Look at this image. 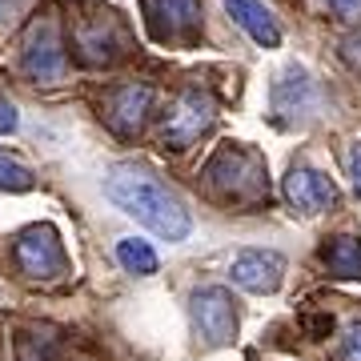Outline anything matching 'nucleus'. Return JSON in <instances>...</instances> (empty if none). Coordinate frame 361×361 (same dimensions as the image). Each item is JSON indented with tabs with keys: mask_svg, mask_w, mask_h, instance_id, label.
<instances>
[{
	"mask_svg": "<svg viewBox=\"0 0 361 361\" xmlns=\"http://www.w3.org/2000/svg\"><path fill=\"white\" fill-rule=\"evenodd\" d=\"M325 8H329L337 20H357L361 16V0H325Z\"/></svg>",
	"mask_w": 361,
	"mask_h": 361,
	"instance_id": "aec40b11",
	"label": "nucleus"
},
{
	"mask_svg": "<svg viewBox=\"0 0 361 361\" xmlns=\"http://www.w3.org/2000/svg\"><path fill=\"white\" fill-rule=\"evenodd\" d=\"M116 261H121V269L133 273V277H153L157 273V253L149 241H137V237H125V241H116Z\"/></svg>",
	"mask_w": 361,
	"mask_h": 361,
	"instance_id": "2eb2a0df",
	"label": "nucleus"
},
{
	"mask_svg": "<svg viewBox=\"0 0 361 361\" xmlns=\"http://www.w3.org/2000/svg\"><path fill=\"white\" fill-rule=\"evenodd\" d=\"M104 197L113 201L121 213H129L137 225H145L149 233H157L161 241H185L193 233V217L169 193L165 185H157L149 173H141L137 165H116L104 177Z\"/></svg>",
	"mask_w": 361,
	"mask_h": 361,
	"instance_id": "f257e3e1",
	"label": "nucleus"
},
{
	"mask_svg": "<svg viewBox=\"0 0 361 361\" xmlns=\"http://www.w3.org/2000/svg\"><path fill=\"white\" fill-rule=\"evenodd\" d=\"M285 201H289V209L301 213V217H317V213H325V209L337 201V189H334V180L322 177L317 169L293 165L289 177H285Z\"/></svg>",
	"mask_w": 361,
	"mask_h": 361,
	"instance_id": "9b49d317",
	"label": "nucleus"
},
{
	"mask_svg": "<svg viewBox=\"0 0 361 361\" xmlns=\"http://www.w3.org/2000/svg\"><path fill=\"white\" fill-rule=\"evenodd\" d=\"M213 121H217V101L201 89H189L180 92L173 101V109H169L161 141H165V149H189L193 141H201L213 129Z\"/></svg>",
	"mask_w": 361,
	"mask_h": 361,
	"instance_id": "6e6552de",
	"label": "nucleus"
},
{
	"mask_svg": "<svg viewBox=\"0 0 361 361\" xmlns=\"http://www.w3.org/2000/svg\"><path fill=\"white\" fill-rule=\"evenodd\" d=\"M56 345H61V337L52 329H25L16 337V361H52Z\"/></svg>",
	"mask_w": 361,
	"mask_h": 361,
	"instance_id": "dca6fc26",
	"label": "nucleus"
},
{
	"mask_svg": "<svg viewBox=\"0 0 361 361\" xmlns=\"http://www.w3.org/2000/svg\"><path fill=\"white\" fill-rule=\"evenodd\" d=\"M209 193L221 197L225 205L237 209H261L269 205V173H265V157L249 145H221L217 153L201 169Z\"/></svg>",
	"mask_w": 361,
	"mask_h": 361,
	"instance_id": "f03ea898",
	"label": "nucleus"
},
{
	"mask_svg": "<svg viewBox=\"0 0 361 361\" xmlns=\"http://www.w3.org/2000/svg\"><path fill=\"white\" fill-rule=\"evenodd\" d=\"M189 322L205 349H225L233 345L241 317H237V301L225 285H205L189 297Z\"/></svg>",
	"mask_w": 361,
	"mask_h": 361,
	"instance_id": "7ed1b4c3",
	"label": "nucleus"
},
{
	"mask_svg": "<svg viewBox=\"0 0 361 361\" xmlns=\"http://www.w3.org/2000/svg\"><path fill=\"white\" fill-rule=\"evenodd\" d=\"M322 261L334 277H361V241L357 237H329L322 245Z\"/></svg>",
	"mask_w": 361,
	"mask_h": 361,
	"instance_id": "4468645a",
	"label": "nucleus"
},
{
	"mask_svg": "<svg viewBox=\"0 0 361 361\" xmlns=\"http://www.w3.org/2000/svg\"><path fill=\"white\" fill-rule=\"evenodd\" d=\"M322 104V92H317V80L305 73L301 65H289L281 77L273 80L269 89V109H273V121L293 129V125H305Z\"/></svg>",
	"mask_w": 361,
	"mask_h": 361,
	"instance_id": "1a4fd4ad",
	"label": "nucleus"
},
{
	"mask_svg": "<svg viewBox=\"0 0 361 361\" xmlns=\"http://www.w3.org/2000/svg\"><path fill=\"white\" fill-rule=\"evenodd\" d=\"M145 28L157 44H197L201 0H141Z\"/></svg>",
	"mask_w": 361,
	"mask_h": 361,
	"instance_id": "0eeeda50",
	"label": "nucleus"
},
{
	"mask_svg": "<svg viewBox=\"0 0 361 361\" xmlns=\"http://www.w3.org/2000/svg\"><path fill=\"white\" fill-rule=\"evenodd\" d=\"M32 185L37 177L25 161H16L13 153H0V193H28Z\"/></svg>",
	"mask_w": 361,
	"mask_h": 361,
	"instance_id": "f3484780",
	"label": "nucleus"
},
{
	"mask_svg": "<svg viewBox=\"0 0 361 361\" xmlns=\"http://www.w3.org/2000/svg\"><path fill=\"white\" fill-rule=\"evenodd\" d=\"M337 361H361V322L349 325L345 337L337 341Z\"/></svg>",
	"mask_w": 361,
	"mask_h": 361,
	"instance_id": "a211bd4d",
	"label": "nucleus"
},
{
	"mask_svg": "<svg viewBox=\"0 0 361 361\" xmlns=\"http://www.w3.org/2000/svg\"><path fill=\"white\" fill-rule=\"evenodd\" d=\"M20 73L37 85H52L68 73V49L65 37H61V20L56 16H40L32 20L25 37V49H20Z\"/></svg>",
	"mask_w": 361,
	"mask_h": 361,
	"instance_id": "20e7f679",
	"label": "nucleus"
},
{
	"mask_svg": "<svg viewBox=\"0 0 361 361\" xmlns=\"http://www.w3.org/2000/svg\"><path fill=\"white\" fill-rule=\"evenodd\" d=\"M345 177H349V185H353V193L361 197V145H353L345 153Z\"/></svg>",
	"mask_w": 361,
	"mask_h": 361,
	"instance_id": "6ab92c4d",
	"label": "nucleus"
},
{
	"mask_svg": "<svg viewBox=\"0 0 361 361\" xmlns=\"http://www.w3.org/2000/svg\"><path fill=\"white\" fill-rule=\"evenodd\" d=\"M73 49H77L80 65L104 68L125 56L129 37H125V25L116 20V13H92V16H80L73 25Z\"/></svg>",
	"mask_w": 361,
	"mask_h": 361,
	"instance_id": "39448f33",
	"label": "nucleus"
},
{
	"mask_svg": "<svg viewBox=\"0 0 361 361\" xmlns=\"http://www.w3.org/2000/svg\"><path fill=\"white\" fill-rule=\"evenodd\" d=\"M16 125H20V116H16V104L0 97V137H8V133H16Z\"/></svg>",
	"mask_w": 361,
	"mask_h": 361,
	"instance_id": "412c9836",
	"label": "nucleus"
},
{
	"mask_svg": "<svg viewBox=\"0 0 361 361\" xmlns=\"http://www.w3.org/2000/svg\"><path fill=\"white\" fill-rule=\"evenodd\" d=\"M153 97L157 92L149 89V85H141V80H129V85L109 89V97H104V104H101L104 125H109L116 137H137V133L145 129L149 113H153Z\"/></svg>",
	"mask_w": 361,
	"mask_h": 361,
	"instance_id": "9d476101",
	"label": "nucleus"
},
{
	"mask_svg": "<svg viewBox=\"0 0 361 361\" xmlns=\"http://www.w3.org/2000/svg\"><path fill=\"white\" fill-rule=\"evenodd\" d=\"M13 257L20 265L28 281H52L68 269V257H65V245H61V233L52 225H28L13 245Z\"/></svg>",
	"mask_w": 361,
	"mask_h": 361,
	"instance_id": "423d86ee",
	"label": "nucleus"
},
{
	"mask_svg": "<svg viewBox=\"0 0 361 361\" xmlns=\"http://www.w3.org/2000/svg\"><path fill=\"white\" fill-rule=\"evenodd\" d=\"M225 13L233 16L237 28H245L261 49H277V44H281V28H277L273 13L261 0H225Z\"/></svg>",
	"mask_w": 361,
	"mask_h": 361,
	"instance_id": "ddd939ff",
	"label": "nucleus"
},
{
	"mask_svg": "<svg viewBox=\"0 0 361 361\" xmlns=\"http://www.w3.org/2000/svg\"><path fill=\"white\" fill-rule=\"evenodd\" d=\"M233 281L249 293H277L285 281V257L277 249H245L233 257Z\"/></svg>",
	"mask_w": 361,
	"mask_h": 361,
	"instance_id": "f8f14e48",
	"label": "nucleus"
}]
</instances>
